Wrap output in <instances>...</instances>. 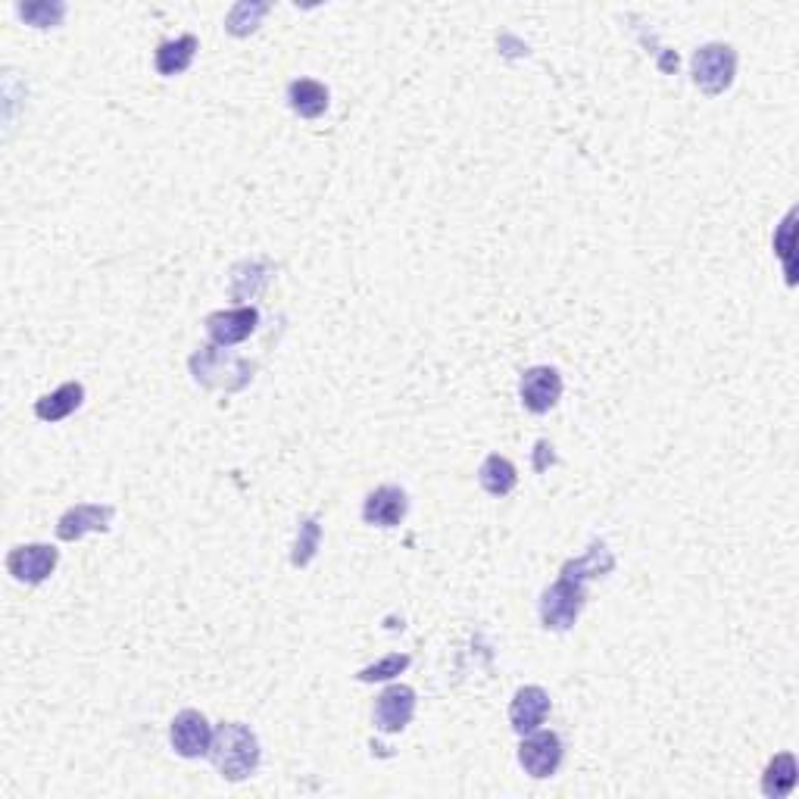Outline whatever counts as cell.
Here are the masks:
<instances>
[{"label": "cell", "instance_id": "cell-1", "mask_svg": "<svg viewBox=\"0 0 799 799\" xmlns=\"http://www.w3.org/2000/svg\"><path fill=\"white\" fill-rule=\"evenodd\" d=\"M210 756L216 762L222 778L244 780L260 768V740L247 725L228 721V725H219V731L213 735Z\"/></svg>", "mask_w": 799, "mask_h": 799}, {"label": "cell", "instance_id": "cell-2", "mask_svg": "<svg viewBox=\"0 0 799 799\" xmlns=\"http://www.w3.org/2000/svg\"><path fill=\"white\" fill-rule=\"evenodd\" d=\"M584 578L572 568H562V578L540 600V619L553 631H568L578 622V612L584 606Z\"/></svg>", "mask_w": 799, "mask_h": 799}, {"label": "cell", "instance_id": "cell-3", "mask_svg": "<svg viewBox=\"0 0 799 799\" xmlns=\"http://www.w3.org/2000/svg\"><path fill=\"white\" fill-rule=\"evenodd\" d=\"M737 72V54L728 44H706L693 54V82L703 94H725Z\"/></svg>", "mask_w": 799, "mask_h": 799}, {"label": "cell", "instance_id": "cell-4", "mask_svg": "<svg viewBox=\"0 0 799 799\" xmlns=\"http://www.w3.org/2000/svg\"><path fill=\"white\" fill-rule=\"evenodd\" d=\"M191 372H195L197 381H200V385H207V388L238 390L235 388V381H232L228 375H238L240 381L247 385L254 368L247 366L244 360H238V356H228L225 350L207 346V350H200L195 360H191Z\"/></svg>", "mask_w": 799, "mask_h": 799}, {"label": "cell", "instance_id": "cell-5", "mask_svg": "<svg viewBox=\"0 0 799 799\" xmlns=\"http://www.w3.org/2000/svg\"><path fill=\"white\" fill-rule=\"evenodd\" d=\"M519 762L531 778L540 780L556 775V768H560L562 762L560 735H553V731H531V735L521 740Z\"/></svg>", "mask_w": 799, "mask_h": 799}, {"label": "cell", "instance_id": "cell-6", "mask_svg": "<svg viewBox=\"0 0 799 799\" xmlns=\"http://www.w3.org/2000/svg\"><path fill=\"white\" fill-rule=\"evenodd\" d=\"M169 740H173V750L185 759H200L210 753L213 747V728L210 721L195 709H185L173 718V728H169Z\"/></svg>", "mask_w": 799, "mask_h": 799}, {"label": "cell", "instance_id": "cell-7", "mask_svg": "<svg viewBox=\"0 0 799 799\" xmlns=\"http://www.w3.org/2000/svg\"><path fill=\"white\" fill-rule=\"evenodd\" d=\"M57 560H60V556H57L54 547L28 543V547H16V550L7 556V572L22 584H42L44 578L54 575Z\"/></svg>", "mask_w": 799, "mask_h": 799}, {"label": "cell", "instance_id": "cell-8", "mask_svg": "<svg viewBox=\"0 0 799 799\" xmlns=\"http://www.w3.org/2000/svg\"><path fill=\"white\" fill-rule=\"evenodd\" d=\"M521 403H525V410L531 412H550L556 403H560L562 397V378L556 368L550 366H534L528 368L525 375H521Z\"/></svg>", "mask_w": 799, "mask_h": 799}, {"label": "cell", "instance_id": "cell-9", "mask_svg": "<svg viewBox=\"0 0 799 799\" xmlns=\"http://www.w3.org/2000/svg\"><path fill=\"white\" fill-rule=\"evenodd\" d=\"M412 715H415V691L407 684H393L375 703V725L385 735L403 731L412 721Z\"/></svg>", "mask_w": 799, "mask_h": 799}, {"label": "cell", "instance_id": "cell-10", "mask_svg": "<svg viewBox=\"0 0 799 799\" xmlns=\"http://www.w3.org/2000/svg\"><path fill=\"white\" fill-rule=\"evenodd\" d=\"M260 325V313L254 306H240V309H228V313H213L207 319V334L213 338V344L232 346L247 341Z\"/></svg>", "mask_w": 799, "mask_h": 799}, {"label": "cell", "instance_id": "cell-11", "mask_svg": "<svg viewBox=\"0 0 799 799\" xmlns=\"http://www.w3.org/2000/svg\"><path fill=\"white\" fill-rule=\"evenodd\" d=\"M113 519H116L113 506L82 503V506H72L63 519L57 521V534H60V540H79L91 531H109Z\"/></svg>", "mask_w": 799, "mask_h": 799}, {"label": "cell", "instance_id": "cell-12", "mask_svg": "<svg viewBox=\"0 0 799 799\" xmlns=\"http://www.w3.org/2000/svg\"><path fill=\"white\" fill-rule=\"evenodd\" d=\"M550 713V696L543 688H521L516 696H513V706H509V721L519 735H531L538 731L543 725V718Z\"/></svg>", "mask_w": 799, "mask_h": 799}, {"label": "cell", "instance_id": "cell-13", "mask_svg": "<svg viewBox=\"0 0 799 799\" xmlns=\"http://www.w3.org/2000/svg\"><path fill=\"white\" fill-rule=\"evenodd\" d=\"M407 516V494L400 491V487H378V491H372L366 497V506H363V519L368 525H378V528H393V525H400Z\"/></svg>", "mask_w": 799, "mask_h": 799}, {"label": "cell", "instance_id": "cell-14", "mask_svg": "<svg viewBox=\"0 0 799 799\" xmlns=\"http://www.w3.org/2000/svg\"><path fill=\"white\" fill-rule=\"evenodd\" d=\"M287 101H291V109L303 119H319L328 109V87L316 79H297L287 87Z\"/></svg>", "mask_w": 799, "mask_h": 799}, {"label": "cell", "instance_id": "cell-15", "mask_svg": "<svg viewBox=\"0 0 799 799\" xmlns=\"http://www.w3.org/2000/svg\"><path fill=\"white\" fill-rule=\"evenodd\" d=\"M82 400H85V388H82L79 381H69L63 388H57L54 393L42 397V400L35 403V415H38L42 422H60V419H66V415H72V412L79 410Z\"/></svg>", "mask_w": 799, "mask_h": 799}, {"label": "cell", "instance_id": "cell-16", "mask_svg": "<svg viewBox=\"0 0 799 799\" xmlns=\"http://www.w3.org/2000/svg\"><path fill=\"white\" fill-rule=\"evenodd\" d=\"M478 481H481V487L487 494L506 497V494H513V487L519 481V472H516V466L506 456H487L481 462V469H478Z\"/></svg>", "mask_w": 799, "mask_h": 799}, {"label": "cell", "instance_id": "cell-17", "mask_svg": "<svg viewBox=\"0 0 799 799\" xmlns=\"http://www.w3.org/2000/svg\"><path fill=\"white\" fill-rule=\"evenodd\" d=\"M195 54H197L195 35H181V38H175V42L160 44L153 63H156V72H160V75H178V72H185V69L191 66Z\"/></svg>", "mask_w": 799, "mask_h": 799}, {"label": "cell", "instance_id": "cell-18", "mask_svg": "<svg viewBox=\"0 0 799 799\" xmlns=\"http://www.w3.org/2000/svg\"><path fill=\"white\" fill-rule=\"evenodd\" d=\"M797 787V759L790 753H780L768 762L765 775H762V794L772 799H784L794 794Z\"/></svg>", "mask_w": 799, "mask_h": 799}, {"label": "cell", "instance_id": "cell-19", "mask_svg": "<svg viewBox=\"0 0 799 799\" xmlns=\"http://www.w3.org/2000/svg\"><path fill=\"white\" fill-rule=\"evenodd\" d=\"M266 13H269V3L240 0V3L232 7V13H228V20H225V28H228L235 38H244V35H250V32H257V28H260V22Z\"/></svg>", "mask_w": 799, "mask_h": 799}, {"label": "cell", "instance_id": "cell-20", "mask_svg": "<svg viewBox=\"0 0 799 799\" xmlns=\"http://www.w3.org/2000/svg\"><path fill=\"white\" fill-rule=\"evenodd\" d=\"M319 540H322V528H319V521L303 519L301 531H297V543H294V556H291V562H294L297 568L309 565L313 556H316V550H319Z\"/></svg>", "mask_w": 799, "mask_h": 799}, {"label": "cell", "instance_id": "cell-21", "mask_svg": "<svg viewBox=\"0 0 799 799\" xmlns=\"http://www.w3.org/2000/svg\"><path fill=\"white\" fill-rule=\"evenodd\" d=\"M20 16L35 28H54L63 22L66 7L63 3H25V7H20Z\"/></svg>", "mask_w": 799, "mask_h": 799}, {"label": "cell", "instance_id": "cell-22", "mask_svg": "<svg viewBox=\"0 0 799 799\" xmlns=\"http://www.w3.org/2000/svg\"><path fill=\"white\" fill-rule=\"evenodd\" d=\"M407 669H410V656L393 653V656H385L381 662H375V666H368V669L360 671L356 678L366 681V684H372V681H388V678H393V674H400V671Z\"/></svg>", "mask_w": 799, "mask_h": 799}, {"label": "cell", "instance_id": "cell-23", "mask_svg": "<svg viewBox=\"0 0 799 799\" xmlns=\"http://www.w3.org/2000/svg\"><path fill=\"white\" fill-rule=\"evenodd\" d=\"M794 222H797V213H790V216L784 219V225H780L778 238H775V250H778V257L784 260V269H787V284H794Z\"/></svg>", "mask_w": 799, "mask_h": 799}]
</instances>
